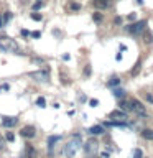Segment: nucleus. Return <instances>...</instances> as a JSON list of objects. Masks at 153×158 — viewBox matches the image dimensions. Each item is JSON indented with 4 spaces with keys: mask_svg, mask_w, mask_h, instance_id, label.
<instances>
[{
    "mask_svg": "<svg viewBox=\"0 0 153 158\" xmlns=\"http://www.w3.org/2000/svg\"><path fill=\"white\" fill-rule=\"evenodd\" d=\"M91 73H92V69H91V64H87V66L84 68V76H91Z\"/></svg>",
    "mask_w": 153,
    "mask_h": 158,
    "instance_id": "5701e85b",
    "label": "nucleus"
},
{
    "mask_svg": "<svg viewBox=\"0 0 153 158\" xmlns=\"http://www.w3.org/2000/svg\"><path fill=\"white\" fill-rule=\"evenodd\" d=\"M147 27V20H140V22H135V23H132V25H128L127 27V31L128 33H132V35H138L140 31H143Z\"/></svg>",
    "mask_w": 153,
    "mask_h": 158,
    "instance_id": "20e7f679",
    "label": "nucleus"
},
{
    "mask_svg": "<svg viewBox=\"0 0 153 158\" xmlns=\"http://www.w3.org/2000/svg\"><path fill=\"white\" fill-rule=\"evenodd\" d=\"M109 117L114 118V120H122V122H125V120H127V114L123 112V110H112Z\"/></svg>",
    "mask_w": 153,
    "mask_h": 158,
    "instance_id": "6e6552de",
    "label": "nucleus"
},
{
    "mask_svg": "<svg viewBox=\"0 0 153 158\" xmlns=\"http://www.w3.org/2000/svg\"><path fill=\"white\" fill-rule=\"evenodd\" d=\"M35 81H39V82H44V81H48L49 79V68H44L43 71H35L30 74Z\"/></svg>",
    "mask_w": 153,
    "mask_h": 158,
    "instance_id": "39448f33",
    "label": "nucleus"
},
{
    "mask_svg": "<svg viewBox=\"0 0 153 158\" xmlns=\"http://www.w3.org/2000/svg\"><path fill=\"white\" fill-rule=\"evenodd\" d=\"M114 96H115V97H118V99H120V97H123V91H122V89H114Z\"/></svg>",
    "mask_w": 153,
    "mask_h": 158,
    "instance_id": "aec40b11",
    "label": "nucleus"
},
{
    "mask_svg": "<svg viewBox=\"0 0 153 158\" xmlns=\"http://www.w3.org/2000/svg\"><path fill=\"white\" fill-rule=\"evenodd\" d=\"M132 112H135L137 115H147V110L143 107V104L137 99H132Z\"/></svg>",
    "mask_w": 153,
    "mask_h": 158,
    "instance_id": "0eeeda50",
    "label": "nucleus"
},
{
    "mask_svg": "<svg viewBox=\"0 0 153 158\" xmlns=\"http://www.w3.org/2000/svg\"><path fill=\"white\" fill-rule=\"evenodd\" d=\"M30 17H31V20H36V22H39V20H41L43 17H41V15H39V13H31V15H30Z\"/></svg>",
    "mask_w": 153,
    "mask_h": 158,
    "instance_id": "b1692460",
    "label": "nucleus"
},
{
    "mask_svg": "<svg viewBox=\"0 0 153 158\" xmlns=\"http://www.w3.org/2000/svg\"><path fill=\"white\" fill-rule=\"evenodd\" d=\"M118 106H120V109L123 112H132V99H123V101L118 102Z\"/></svg>",
    "mask_w": 153,
    "mask_h": 158,
    "instance_id": "9b49d317",
    "label": "nucleus"
},
{
    "mask_svg": "<svg viewBox=\"0 0 153 158\" xmlns=\"http://www.w3.org/2000/svg\"><path fill=\"white\" fill-rule=\"evenodd\" d=\"M143 156V152L140 148H137V150H133V158H142Z\"/></svg>",
    "mask_w": 153,
    "mask_h": 158,
    "instance_id": "4be33fe9",
    "label": "nucleus"
},
{
    "mask_svg": "<svg viewBox=\"0 0 153 158\" xmlns=\"http://www.w3.org/2000/svg\"><path fill=\"white\" fill-rule=\"evenodd\" d=\"M142 137L145 138V140H153V130L151 128H145V130L142 132Z\"/></svg>",
    "mask_w": 153,
    "mask_h": 158,
    "instance_id": "ddd939ff",
    "label": "nucleus"
},
{
    "mask_svg": "<svg viewBox=\"0 0 153 158\" xmlns=\"http://www.w3.org/2000/svg\"><path fill=\"white\" fill-rule=\"evenodd\" d=\"M22 35H23V36H28V35H30V33L27 31V30H22Z\"/></svg>",
    "mask_w": 153,
    "mask_h": 158,
    "instance_id": "e433bc0d",
    "label": "nucleus"
},
{
    "mask_svg": "<svg viewBox=\"0 0 153 158\" xmlns=\"http://www.w3.org/2000/svg\"><path fill=\"white\" fill-rule=\"evenodd\" d=\"M20 135H22L23 138H35V135H36V128H35L33 125H25L22 130H20Z\"/></svg>",
    "mask_w": 153,
    "mask_h": 158,
    "instance_id": "423d86ee",
    "label": "nucleus"
},
{
    "mask_svg": "<svg viewBox=\"0 0 153 158\" xmlns=\"http://www.w3.org/2000/svg\"><path fill=\"white\" fill-rule=\"evenodd\" d=\"M41 7H43V3L41 2H36V3L33 5V10H38V8H41Z\"/></svg>",
    "mask_w": 153,
    "mask_h": 158,
    "instance_id": "c85d7f7f",
    "label": "nucleus"
},
{
    "mask_svg": "<svg viewBox=\"0 0 153 158\" xmlns=\"http://www.w3.org/2000/svg\"><path fill=\"white\" fill-rule=\"evenodd\" d=\"M115 23H117V25H120V23H122V18H120V17H117V18H115Z\"/></svg>",
    "mask_w": 153,
    "mask_h": 158,
    "instance_id": "f704fd0d",
    "label": "nucleus"
},
{
    "mask_svg": "<svg viewBox=\"0 0 153 158\" xmlns=\"http://www.w3.org/2000/svg\"><path fill=\"white\" fill-rule=\"evenodd\" d=\"M59 138H61V137H49V140H48V147H49V150H51V148H53V143H56L58 140H59Z\"/></svg>",
    "mask_w": 153,
    "mask_h": 158,
    "instance_id": "a211bd4d",
    "label": "nucleus"
},
{
    "mask_svg": "<svg viewBox=\"0 0 153 158\" xmlns=\"http://www.w3.org/2000/svg\"><path fill=\"white\" fill-rule=\"evenodd\" d=\"M92 18H94V22H96V23H101L104 17H102V13H99V12H96V13L92 15Z\"/></svg>",
    "mask_w": 153,
    "mask_h": 158,
    "instance_id": "6ab92c4d",
    "label": "nucleus"
},
{
    "mask_svg": "<svg viewBox=\"0 0 153 158\" xmlns=\"http://www.w3.org/2000/svg\"><path fill=\"white\" fill-rule=\"evenodd\" d=\"M99 150V142L96 138H89V140L84 143V152H86V155L89 156H94Z\"/></svg>",
    "mask_w": 153,
    "mask_h": 158,
    "instance_id": "7ed1b4c3",
    "label": "nucleus"
},
{
    "mask_svg": "<svg viewBox=\"0 0 153 158\" xmlns=\"http://www.w3.org/2000/svg\"><path fill=\"white\" fill-rule=\"evenodd\" d=\"M89 104H91V107H96V106H97L99 102L96 101V99H91V101H89Z\"/></svg>",
    "mask_w": 153,
    "mask_h": 158,
    "instance_id": "7c9ffc66",
    "label": "nucleus"
},
{
    "mask_svg": "<svg viewBox=\"0 0 153 158\" xmlns=\"http://www.w3.org/2000/svg\"><path fill=\"white\" fill-rule=\"evenodd\" d=\"M5 140H7V138H2V137H0V152L5 148Z\"/></svg>",
    "mask_w": 153,
    "mask_h": 158,
    "instance_id": "cd10ccee",
    "label": "nucleus"
},
{
    "mask_svg": "<svg viewBox=\"0 0 153 158\" xmlns=\"http://www.w3.org/2000/svg\"><path fill=\"white\" fill-rule=\"evenodd\" d=\"M31 36H33V38H39V36H41V33H39V31H33Z\"/></svg>",
    "mask_w": 153,
    "mask_h": 158,
    "instance_id": "2f4dec72",
    "label": "nucleus"
},
{
    "mask_svg": "<svg viewBox=\"0 0 153 158\" xmlns=\"http://www.w3.org/2000/svg\"><path fill=\"white\" fill-rule=\"evenodd\" d=\"M36 106H39V107H44V106H46L44 97H38V99H36Z\"/></svg>",
    "mask_w": 153,
    "mask_h": 158,
    "instance_id": "412c9836",
    "label": "nucleus"
},
{
    "mask_svg": "<svg viewBox=\"0 0 153 158\" xmlns=\"http://www.w3.org/2000/svg\"><path fill=\"white\" fill-rule=\"evenodd\" d=\"M3 23H5V20H3L2 15H0V27H3Z\"/></svg>",
    "mask_w": 153,
    "mask_h": 158,
    "instance_id": "c9c22d12",
    "label": "nucleus"
},
{
    "mask_svg": "<svg viewBox=\"0 0 153 158\" xmlns=\"http://www.w3.org/2000/svg\"><path fill=\"white\" fill-rule=\"evenodd\" d=\"M5 138H7L8 142H13V140H15V137H13V133H12V132H7V135H5Z\"/></svg>",
    "mask_w": 153,
    "mask_h": 158,
    "instance_id": "393cba45",
    "label": "nucleus"
},
{
    "mask_svg": "<svg viewBox=\"0 0 153 158\" xmlns=\"http://www.w3.org/2000/svg\"><path fill=\"white\" fill-rule=\"evenodd\" d=\"M128 20H132V22H133V20H135V13H130V15H128Z\"/></svg>",
    "mask_w": 153,
    "mask_h": 158,
    "instance_id": "72a5a7b5",
    "label": "nucleus"
},
{
    "mask_svg": "<svg viewBox=\"0 0 153 158\" xmlns=\"http://www.w3.org/2000/svg\"><path fill=\"white\" fill-rule=\"evenodd\" d=\"M143 41H145L147 44H150L153 41V35L150 31H145V33H143Z\"/></svg>",
    "mask_w": 153,
    "mask_h": 158,
    "instance_id": "dca6fc26",
    "label": "nucleus"
},
{
    "mask_svg": "<svg viewBox=\"0 0 153 158\" xmlns=\"http://www.w3.org/2000/svg\"><path fill=\"white\" fill-rule=\"evenodd\" d=\"M120 84V79H118L117 76H114V77H110V81L107 82V86L109 87H114V86H118Z\"/></svg>",
    "mask_w": 153,
    "mask_h": 158,
    "instance_id": "2eb2a0df",
    "label": "nucleus"
},
{
    "mask_svg": "<svg viewBox=\"0 0 153 158\" xmlns=\"http://www.w3.org/2000/svg\"><path fill=\"white\" fill-rule=\"evenodd\" d=\"M92 3L97 10H105V8L110 7V0H94Z\"/></svg>",
    "mask_w": 153,
    "mask_h": 158,
    "instance_id": "1a4fd4ad",
    "label": "nucleus"
},
{
    "mask_svg": "<svg viewBox=\"0 0 153 158\" xmlns=\"http://www.w3.org/2000/svg\"><path fill=\"white\" fill-rule=\"evenodd\" d=\"M89 132H91L92 135H101V133H104V127L102 125H92L89 128Z\"/></svg>",
    "mask_w": 153,
    "mask_h": 158,
    "instance_id": "f8f14e48",
    "label": "nucleus"
},
{
    "mask_svg": "<svg viewBox=\"0 0 153 158\" xmlns=\"http://www.w3.org/2000/svg\"><path fill=\"white\" fill-rule=\"evenodd\" d=\"M145 97H147V101H148V102H153V96H150V94H147Z\"/></svg>",
    "mask_w": 153,
    "mask_h": 158,
    "instance_id": "473e14b6",
    "label": "nucleus"
},
{
    "mask_svg": "<svg viewBox=\"0 0 153 158\" xmlns=\"http://www.w3.org/2000/svg\"><path fill=\"white\" fill-rule=\"evenodd\" d=\"M0 48H2L3 51L20 54V46L17 44V41H15L13 38H10V36H5V35L0 36Z\"/></svg>",
    "mask_w": 153,
    "mask_h": 158,
    "instance_id": "f257e3e1",
    "label": "nucleus"
},
{
    "mask_svg": "<svg viewBox=\"0 0 153 158\" xmlns=\"http://www.w3.org/2000/svg\"><path fill=\"white\" fill-rule=\"evenodd\" d=\"M69 8H71V10H81V5H79V3H71V5H69Z\"/></svg>",
    "mask_w": 153,
    "mask_h": 158,
    "instance_id": "a878e982",
    "label": "nucleus"
},
{
    "mask_svg": "<svg viewBox=\"0 0 153 158\" xmlns=\"http://www.w3.org/2000/svg\"><path fill=\"white\" fill-rule=\"evenodd\" d=\"M18 123V118L17 117H3V120H2V125L3 127H15Z\"/></svg>",
    "mask_w": 153,
    "mask_h": 158,
    "instance_id": "9d476101",
    "label": "nucleus"
},
{
    "mask_svg": "<svg viewBox=\"0 0 153 158\" xmlns=\"http://www.w3.org/2000/svg\"><path fill=\"white\" fill-rule=\"evenodd\" d=\"M33 63H38V64H44V61L41 58H33Z\"/></svg>",
    "mask_w": 153,
    "mask_h": 158,
    "instance_id": "c756f323",
    "label": "nucleus"
},
{
    "mask_svg": "<svg viewBox=\"0 0 153 158\" xmlns=\"http://www.w3.org/2000/svg\"><path fill=\"white\" fill-rule=\"evenodd\" d=\"M25 158H36V152H35L33 147H27V153H25Z\"/></svg>",
    "mask_w": 153,
    "mask_h": 158,
    "instance_id": "4468645a",
    "label": "nucleus"
},
{
    "mask_svg": "<svg viewBox=\"0 0 153 158\" xmlns=\"http://www.w3.org/2000/svg\"><path fill=\"white\" fill-rule=\"evenodd\" d=\"M3 20H5V22L12 20V13H10V12H5V13H3Z\"/></svg>",
    "mask_w": 153,
    "mask_h": 158,
    "instance_id": "bb28decb",
    "label": "nucleus"
},
{
    "mask_svg": "<svg viewBox=\"0 0 153 158\" xmlns=\"http://www.w3.org/2000/svg\"><path fill=\"white\" fill-rule=\"evenodd\" d=\"M81 135H74L71 140L66 143V147H64V153H66V156H74L76 155V152L79 150V147H81Z\"/></svg>",
    "mask_w": 153,
    "mask_h": 158,
    "instance_id": "f03ea898",
    "label": "nucleus"
},
{
    "mask_svg": "<svg viewBox=\"0 0 153 158\" xmlns=\"http://www.w3.org/2000/svg\"><path fill=\"white\" fill-rule=\"evenodd\" d=\"M140 69H142V61H137L133 69H132V76H137V74L140 73Z\"/></svg>",
    "mask_w": 153,
    "mask_h": 158,
    "instance_id": "f3484780",
    "label": "nucleus"
}]
</instances>
